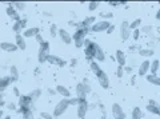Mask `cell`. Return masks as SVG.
Wrapping results in <instances>:
<instances>
[{
	"instance_id": "5b68a950",
	"label": "cell",
	"mask_w": 160,
	"mask_h": 119,
	"mask_svg": "<svg viewBox=\"0 0 160 119\" xmlns=\"http://www.w3.org/2000/svg\"><path fill=\"white\" fill-rule=\"evenodd\" d=\"M89 111V102L87 101V98L79 99V103L76 106V114L79 119H86V115Z\"/></svg>"
},
{
	"instance_id": "484cf974",
	"label": "cell",
	"mask_w": 160,
	"mask_h": 119,
	"mask_svg": "<svg viewBox=\"0 0 160 119\" xmlns=\"http://www.w3.org/2000/svg\"><path fill=\"white\" fill-rule=\"evenodd\" d=\"M89 68H91V71L95 76H98L100 72H102V67H100V64L96 62V60H92V62H89Z\"/></svg>"
},
{
	"instance_id": "836d02e7",
	"label": "cell",
	"mask_w": 160,
	"mask_h": 119,
	"mask_svg": "<svg viewBox=\"0 0 160 119\" xmlns=\"http://www.w3.org/2000/svg\"><path fill=\"white\" fill-rule=\"evenodd\" d=\"M87 7H88V11L95 12L100 7V2H88L87 3Z\"/></svg>"
},
{
	"instance_id": "680465c9",
	"label": "cell",
	"mask_w": 160,
	"mask_h": 119,
	"mask_svg": "<svg viewBox=\"0 0 160 119\" xmlns=\"http://www.w3.org/2000/svg\"><path fill=\"white\" fill-rule=\"evenodd\" d=\"M0 70H6V66H3L2 64V66H0Z\"/></svg>"
},
{
	"instance_id": "7bdbcfd3",
	"label": "cell",
	"mask_w": 160,
	"mask_h": 119,
	"mask_svg": "<svg viewBox=\"0 0 160 119\" xmlns=\"http://www.w3.org/2000/svg\"><path fill=\"white\" fill-rule=\"evenodd\" d=\"M128 48H129V51H131V52H138L139 49H140V48H139V46H138L136 43H135V44H132V46H129Z\"/></svg>"
},
{
	"instance_id": "8fae6325",
	"label": "cell",
	"mask_w": 160,
	"mask_h": 119,
	"mask_svg": "<svg viewBox=\"0 0 160 119\" xmlns=\"http://www.w3.org/2000/svg\"><path fill=\"white\" fill-rule=\"evenodd\" d=\"M115 62H116L118 66H120V67L127 66V55H126V52L122 51V49H116V51H115Z\"/></svg>"
},
{
	"instance_id": "9c48e42d",
	"label": "cell",
	"mask_w": 160,
	"mask_h": 119,
	"mask_svg": "<svg viewBox=\"0 0 160 119\" xmlns=\"http://www.w3.org/2000/svg\"><path fill=\"white\" fill-rule=\"evenodd\" d=\"M47 62L49 64H53V66H58V67H66L67 66V62L64 60L63 58L53 55V54H49L48 58H47Z\"/></svg>"
},
{
	"instance_id": "d6a6232c",
	"label": "cell",
	"mask_w": 160,
	"mask_h": 119,
	"mask_svg": "<svg viewBox=\"0 0 160 119\" xmlns=\"http://www.w3.org/2000/svg\"><path fill=\"white\" fill-rule=\"evenodd\" d=\"M146 108L149 114L152 115H159L160 114V110H159V106H151V105H146Z\"/></svg>"
},
{
	"instance_id": "11a10c76",
	"label": "cell",
	"mask_w": 160,
	"mask_h": 119,
	"mask_svg": "<svg viewBox=\"0 0 160 119\" xmlns=\"http://www.w3.org/2000/svg\"><path fill=\"white\" fill-rule=\"evenodd\" d=\"M43 15H44V16H52V13H51V12H48V11H44Z\"/></svg>"
},
{
	"instance_id": "ac0fdd59",
	"label": "cell",
	"mask_w": 160,
	"mask_h": 119,
	"mask_svg": "<svg viewBox=\"0 0 160 119\" xmlns=\"http://www.w3.org/2000/svg\"><path fill=\"white\" fill-rule=\"evenodd\" d=\"M15 46H16L18 49H20V51H26L27 42H26V39L22 36V34H16V35H15Z\"/></svg>"
},
{
	"instance_id": "f546056e",
	"label": "cell",
	"mask_w": 160,
	"mask_h": 119,
	"mask_svg": "<svg viewBox=\"0 0 160 119\" xmlns=\"http://www.w3.org/2000/svg\"><path fill=\"white\" fill-rule=\"evenodd\" d=\"M146 79L148 83L153 84V86H160V78L158 75H153V74H147Z\"/></svg>"
},
{
	"instance_id": "f5cc1de1",
	"label": "cell",
	"mask_w": 160,
	"mask_h": 119,
	"mask_svg": "<svg viewBox=\"0 0 160 119\" xmlns=\"http://www.w3.org/2000/svg\"><path fill=\"white\" fill-rule=\"evenodd\" d=\"M47 91L49 92V95H56V91H55V90H52V88H48Z\"/></svg>"
},
{
	"instance_id": "91938a15",
	"label": "cell",
	"mask_w": 160,
	"mask_h": 119,
	"mask_svg": "<svg viewBox=\"0 0 160 119\" xmlns=\"http://www.w3.org/2000/svg\"><path fill=\"white\" fill-rule=\"evenodd\" d=\"M48 119H55V118H53V116H52V115H51V116H49V118H48Z\"/></svg>"
},
{
	"instance_id": "f907efd6",
	"label": "cell",
	"mask_w": 160,
	"mask_h": 119,
	"mask_svg": "<svg viewBox=\"0 0 160 119\" xmlns=\"http://www.w3.org/2000/svg\"><path fill=\"white\" fill-rule=\"evenodd\" d=\"M108 6H111V7H119V2H108Z\"/></svg>"
},
{
	"instance_id": "f35d334b",
	"label": "cell",
	"mask_w": 160,
	"mask_h": 119,
	"mask_svg": "<svg viewBox=\"0 0 160 119\" xmlns=\"http://www.w3.org/2000/svg\"><path fill=\"white\" fill-rule=\"evenodd\" d=\"M22 119H35L33 110H29V111H27V112H23V114H22Z\"/></svg>"
},
{
	"instance_id": "4316f807",
	"label": "cell",
	"mask_w": 160,
	"mask_h": 119,
	"mask_svg": "<svg viewBox=\"0 0 160 119\" xmlns=\"http://www.w3.org/2000/svg\"><path fill=\"white\" fill-rule=\"evenodd\" d=\"M42 94H43V91L40 90V88H35V90H32L31 92H28L27 95L29 96V99H31V101L35 103L38 101V99H40V96H42Z\"/></svg>"
},
{
	"instance_id": "7dc6e473",
	"label": "cell",
	"mask_w": 160,
	"mask_h": 119,
	"mask_svg": "<svg viewBox=\"0 0 160 119\" xmlns=\"http://www.w3.org/2000/svg\"><path fill=\"white\" fill-rule=\"evenodd\" d=\"M6 107L8 108L9 111H15V110H16V106H15L13 103H8V105H6Z\"/></svg>"
},
{
	"instance_id": "cb8c5ba5",
	"label": "cell",
	"mask_w": 160,
	"mask_h": 119,
	"mask_svg": "<svg viewBox=\"0 0 160 119\" xmlns=\"http://www.w3.org/2000/svg\"><path fill=\"white\" fill-rule=\"evenodd\" d=\"M111 112H112V116L115 119V118H119L120 115H123L124 110H123L122 105H119V103H113L112 107H111Z\"/></svg>"
},
{
	"instance_id": "6da1fadb",
	"label": "cell",
	"mask_w": 160,
	"mask_h": 119,
	"mask_svg": "<svg viewBox=\"0 0 160 119\" xmlns=\"http://www.w3.org/2000/svg\"><path fill=\"white\" fill-rule=\"evenodd\" d=\"M89 34V28H86V27H78L75 28V32L72 36V42L75 43V47L76 48H83V42L84 39L87 38V35Z\"/></svg>"
},
{
	"instance_id": "e0dca14e",
	"label": "cell",
	"mask_w": 160,
	"mask_h": 119,
	"mask_svg": "<svg viewBox=\"0 0 160 119\" xmlns=\"http://www.w3.org/2000/svg\"><path fill=\"white\" fill-rule=\"evenodd\" d=\"M106 58L107 56H106V52H104V49L96 43V44H95V59H93V60H96L98 63H100V62L106 60Z\"/></svg>"
},
{
	"instance_id": "2e32d148",
	"label": "cell",
	"mask_w": 160,
	"mask_h": 119,
	"mask_svg": "<svg viewBox=\"0 0 160 119\" xmlns=\"http://www.w3.org/2000/svg\"><path fill=\"white\" fill-rule=\"evenodd\" d=\"M38 34H40V28L39 27H27L24 31L22 32V36L24 39H29V38H35L38 35Z\"/></svg>"
},
{
	"instance_id": "681fc988",
	"label": "cell",
	"mask_w": 160,
	"mask_h": 119,
	"mask_svg": "<svg viewBox=\"0 0 160 119\" xmlns=\"http://www.w3.org/2000/svg\"><path fill=\"white\" fill-rule=\"evenodd\" d=\"M136 78H138V75H132V78H131V84L132 86H136Z\"/></svg>"
},
{
	"instance_id": "52a82bcc",
	"label": "cell",
	"mask_w": 160,
	"mask_h": 119,
	"mask_svg": "<svg viewBox=\"0 0 160 119\" xmlns=\"http://www.w3.org/2000/svg\"><path fill=\"white\" fill-rule=\"evenodd\" d=\"M131 29H129V22L128 20H123L120 23L119 26V35H120V39L123 42H127L129 38H131Z\"/></svg>"
},
{
	"instance_id": "9f6ffc18",
	"label": "cell",
	"mask_w": 160,
	"mask_h": 119,
	"mask_svg": "<svg viewBox=\"0 0 160 119\" xmlns=\"http://www.w3.org/2000/svg\"><path fill=\"white\" fill-rule=\"evenodd\" d=\"M3 118H4V111L0 110V119H3Z\"/></svg>"
},
{
	"instance_id": "4dcf8cb0",
	"label": "cell",
	"mask_w": 160,
	"mask_h": 119,
	"mask_svg": "<svg viewBox=\"0 0 160 119\" xmlns=\"http://www.w3.org/2000/svg\"><path fill=\"white\" fill-rule=\"evenodd\" d=\"M131 119H143V111L140 107H133L131 111Z\"/></svg>"
},
{
	"instance_id": "ba28073f",
	"label": "cell",
	"mask_w": 160,
	"mask_h": 119,
	"mask_svg": "<svg viewBox=\"0 0 160 119\" xmlns=\"http://www.w3.org/2000/svg\"><path fill=\"white\" fill-rule=\"evenodd\" d=\"M27 24H28V19L27 18L19 19V20L13 22V24H12V31L15 34H22L24 29L27 28Z\"/></svg>"
},
{
	"instance_id": "ee69618b",
	"label": "cell",
	"mask_w": 160,
	"mask_h": 119,
	"mask_svg": "<svg viewBox=\"0 0 160 119\" xmlns=\"http://www.w3.org/2000/svg\"><path fill=\"white\" fill-rule=\"evenodd\" d=\"M123 71H124V74H132L133 68L129 67V66H124V67H123Z\"/></svg>"
},
{
	"instance_id": "ffe728a7",
	"label": "cell",
	"mask_w": 160,
	"mask_h": 119,
	"mask_svg": "<svg viewBox=\"0 0 160 119\" xmlns=\"http://www.w3.org/2000/svg\"><path fill=\"white\" fill-rule=\"evenodd\" d=\"M75 98H78V99L87 98V94H86V90H84L83 83H78L76 87H75Z\"/></svg>"
},
{
	"instance_id": "db71d44e",
	"label": "cell",
	"mask_w": 160,
	"mask_h": 119,
	"mask_svg": "<svg viewBox=\"0 0 160 119\" xmlns=\"http://www.w3.org/2000/svg\"><path fill=\"white\" fill-rule=\"evenodd\" d=\"M155 19H156V20H160V9H158V11H156V15H155Z\"/></svg>"
},
{
	"instance_id": "30bf717a",
	"label": "cell",
	"mask_w": 160,
	"mask_h": 119,
	"mask_svg": "<svg viewBox=\"0 0 160 119\" xmlns=\"http://www.w3.org/2000/svg\"><path fill=\"white\" fill-rule=\"evenodd\" d=\"M149 64H151V62H149V59H144V60L138 64V76H146L148 71H149Z\"/></svg>"
},
{
	"instance_id": "60d3db41",
	"label": "cell",
	"mask_w": 160,
	"mask_h": 119,
	"mask_svg": "<svg viewBox=\"0 0 160 119\" xmlns=\"http://www.w3.org/2000/svg\"><path fill=\"white\" fill-rule=\"evenodd\" d=\"M6 96H4V92H0V107L6 106Z\"/></svg>"
},
{
	"instance_id": "7a4b0ae2",
	"label": "cell",
	"mask_w": 160,
	"mask_h": 119,
	"mask_svg": "<svg viewBox=\"0 0 160 119\" xmlns=\"http://www.w3.org/2000/svg\"><path fill=\"white\" fill-rule=\"evenodd\" d=\"M69 99H66V98H62L60 101L55 105L53 107V114H52V116L53 118H59V116H62L64 115V114L67 112V110L69 108Z\"/></svg>"
},
{
	"instance_id": "f1b7e54d",
	"label": "cell",
	"mask_w": 160,
	"mask_h": 119,
	"mask_svg": "<svg viewBox=\"0 0 160 119\" xmlns=\"http://www.w3.org/2000/svg\"><path fill=\"white\" fill-rule=\"evenodd\" d=\"M140 29V32L142 34H146V35H153V32H155V27L152 26V24H146V26H142L139 28Z\"/></svg>"
},
{
	"instance_id": "603a6c76",
	"label": "cell",
	"mask_w": 160,
	"mask_h": 119,
	"mask_svg": "<svg viewBox=\"0 0 160 119\" xmlns=\"http://www.w3.org/2000/svg\"><path fill=\"white\" fill-rule=\"evenodd\" d=\"M8 76L11 78L12 83L19 80V79H20V72H19L18 66H11V67H9V74H8Z\"/></svg>"
},
{
	"instance_id": "d4e9b609",
	"label": "cell",
	"mask_w": 160,
	"mask_h": 119,
	"mask_svg": "<svg viewBox=\"0 0 160 119\" xmlns=\"http://www.w3.org/2000/svg\"><path fill=\"white\" fill-rule=\"evenodd\" d=\"M138 52H139V55L143 56L144 59H149L151 56L155 55V49L153 48H140Z\"/></svg>"
},
{
	"instance_id": "4fadbf2b",
	"label": "cell",
	"mask_w": 160,
	"mask_h": 119,
	"mask_svg": "<svg viewBox=\"0 0 160 119\" xmlns=\"http://www.w3.org/2000/svg\"><path fill=\"white\" fill-rule=\"evenodd\" d=\"M58 36L60 38V40H62L64 44H67V46L72 43V36H71V34H69L67 29L59 28V29H58Z\"/></svg>"
},
{
	"instance_id": "7c38bea8",
	"label": "cell",
	"mask_w": 160,
	"mask_h": 119,
	"mask_svg": "<svg viewBox=\"0 0 160 119\" xmlns=\"http://www.w3.org/2000/svg\"><path fill=\"white\" fill-rule=\"evenodd\" d=\"M96 79H98L99 84H100V87L104 88V90H108L109 86H111V84H109V78L107 75V72H104V70L96 76Z\"/></svg>"
},
{
	"instance_id": "c3c4849f",
	"label": "cell",
	"mask_w": 160,
	"mask_h": 119,
	"mask_svg": "<svg viewBox=\"0 0 160 119\" xmlns=\"http://www.w3.org/2000/svg\"><path fill=\"white\" fill-rule=\"evenodd\" d=\"M12 91H13V95L20 96V91H19V88H18V87H13V88H12Z\"/></svg>"
},
{
	"instance_id": "9a60e30c",
	"label": "cell",
	"mask_w": 160,
	"mask_h": 119,
	"mask_svg": "<svg viewBox=\"0 0 160 119\" xmlns=\"http://www.w3.org/2000/svg\"><path fill=\"white\" fill-rule=\"evenodd\" d=\"M6 13H7V16L11 18L13 22L19 20V19H22V18H20V13L16 11V9H15V7L12 6L11 3H8V6H7V8H6Z\"/></svg>"
},
{
	"instance_id": "94428289",
	"label": "cell",
	"mask_w": 160,
	"mask_h": 119,
	"mask_svg": "<svg viewBox=\"0 0 160 119\" xmlns=\"http://www.w3.org/2000/svg\"><path fill=\"white\" fill-rule=\"evenodd\" d=\"M100 119H102V118H100Z\"/></svg>"
},
{
	"instance_id": "816d5d0a",
	"label": "cell",
	"mask_w": 160,
	"mask_h": 119,
	"mask_svg": "<svg viewBox=\"0 0 160 119\" xmlns=\"http://www.w3.org/2000/svg\"><path fill=\"white\" fill-rule=\"evenodd\" d=\"M71 66H72V67L78 66V59H71Z\"/></svg>"
},
{
	"instance_id": "44dd1931",
	"label": "cell",
	"mask_w": 160,
	"mask_h": 119,
	"mask_svg": "<svg viewBox=\"0 0 160 119\" xmlns=\"http://www.w3.org/2000/svg\"><path fill=\"white\" fill-rule=\"evenodd\" d=\"M11 83H12V80H11V78H9L8 75L0 76V92H4V91H6L7 88L11 86Z\"/></svg>"
},
{
	"instance_id": "f6af8a7d",
	"label": "cell",
	"mask_w": 160,
	"mask_h": 119,
	"mask_svg": "<svg viewBox=\"0 0 160 119\" xmlns=\"http://www.w3.org/2000/svg\"><path fill=\"white\" fill-rule=\"evenodd\" d=\"M115 29H116V26H115V24H111V26L108 27V29H107L106 32L109 35V34H113V32H115Z\"/></svg>"
},
{
	"instance_id": "83f0119b",
	"label": "cell",
	"mask_w": 160,
	"mask_h": 119,
	"mask_svg": "<svg viewBox=\"0 0 160 119\" xmlns=\"http://www.w3.org/2000/svg\"><path fill=\"white\" fill-rule=\"evenodd\" d=\"M159 59H153V60H151V64H149V74H153V75H158V71H159Z\"/></svg>"
},
{
	"instance_id": "7402d4cb",
	"label": "cell",
	"mask_w": 160,
	"mask_h": 119,
	"mask_svg": "<svg viewBox=\"0 0 160 119\" xmlns=\"http://www.w3.org/2000/svg\"><path fill=\"white\" fill-rule=\"evenodd\" d=\"M96 23V16H93V15H91V16H87L86 19H83L82 22L79 23L80 27H86V28H91L92 24Z\"/></svg>"
},
{
	"instance_id": "1f68e13d",
	"label": "cell",
	"mask_w": 160,
	"mask_h": 119,
	"mask_svg": "<svg viewBox=\"0 0 160 119\" xmlns=\"http://www.w3.org/2000/svg\"><path fill=\"white\" fill-rule=\"evenodd\" d=\"M142 27V19L138 18V19H133L132 22H129V29L133 31V29H138Z\"/></svg>"
},
{
	"instance_id": "8d00e7d4",
	"label": "cell",
	"mask_w": 160,
	"mask_h": 119,
	"mask_svg": "<svg viewBox=\"0 0 160 119\" xmlns=\"http://www.w3.org/2000/svg\"><path fill=\"white\" fill-rule=\"evenodd\" d=\"M99 16L103 18V20H109V19L113 18V13L111 11H104V12H100Z\"/></svg>"
},
{
	"instance_id": "e575fe53",
	"label": "cell",
	"mask_w": 160,
	"mask_h": 119,
	"mask_svg": "<svg viewBox=\"0 0 160 119\" xmlns=\"http://www.w3.org/2000/svg\"><path fill=\"white\" fill-rule=\"evenodd\" d=\"M11 4L15 7V9H16L18 12H19V11H24V9H26V6H27L26 3H22V2H13V3H11Z\"/></svg>"
},
{
	"instance_id": "277c9868",
	"label": "cell",
	"mask_w": 160,
	"mask_h": 119,
	"mask_svg": "<svg viewBox=\"0 0 160 119\" xmlns=\"http://www.w3.org/2000/svg\"><path fill=\"white\" fill-rule=\"evenodd\" d=\"M18 107H19V112H27L29 110H33V102L29 99L28 95H20L19 101H18Z\"/></svg>"
},
{
	"instance_id": "d6986e66",
	"label": "cell",
	"mask_w": 160,
	"mask_h": 119,
	"mask_svg": "<svg viewBox=\"0 0 160 119\" xmlns=\"http://www.w3.org/2000/svg\"><path fill=\"white\" fill-rule=\"evenodd\" d=\"M0 48H2V51L4 52H16L19 51L18 47L15 46V43H11V42H2L0 43Z\"/></svg>"
},
{
	"instance_id": "3957f363",
	"label": "cell",
	"mask_w": 160,
	"mask_h": 119,
	"mask_svg": "<svg viewBox=\"0 0 160 119\" xmlns=\"http://www.w3.org/2000/svg\"><path fill=\"white\" fill-rule=\"evenodd\" d=\"M51 46H49V42L48 40H44L42 44H39V51H38V62L40 64L46 63L47 62V58L51 52Z\"/></svg>"
},
{
	"instance_id": "ab89813d",
	"label": "cell",
	"mask_w": 160,
	"mask_h": 119,
	"mask_svg": "<svg viewBox=\"0 0 160 119\" xmlns=\"http://www.w3.org/2000/svg\"><path fill=\"white\" fill-rule=\"evenodd\" d=\"M115 75L118 76V79H122L123 76H124V71H123V67H120V66H118V68H116V71H115Z\"/></svg>"
},
{
	"instance_id": "8992f818",
	"label": "cell",
	"mask_w": 160,
	"mask_h": 119,
	"mask_svg": "<svg viewBox=\"0 0 160 119\" xmlns=\"http://www.w3.org/2000/svg\"><path fill=\"white\" fill-rule=\"evenodd\" d=\"M111 24H112V23L109 22V20H96V23L92 24L91 28H89V32H93V34L106 32Z\"/></svg>"
},
{
	"instance_id": "5bb4252c",
	"label": "cell",
	"mask_w": 160,
	"mask_h": 119,
	"mask_svg": "<svg viewBox=\"0 0 160 119\" xmlns=\"http://www.w3.org/2000/svg\"><path fill=\"white\" fill-rule=\"evenodd\" d=\"M55 91H56V94H59L62 98H66V99H69L71 98V91H69V88L66 87L64 84H58L56 88H55Z\"/></svg>"
},
{
	"instance_id": "b9f144b4",
	"label": "cell",
	"mask_w": 160,
	"mask_h": 119,
	"mask_svg": "<svg viewBox=\"0 0 160 119\" xmlns=\"http://www.w3.org/2000/svg\"><path fill=\"white\" fill-rule=\"evenodd\" d=\"M33 39H35V40H36L39 44H42V43L44 42V38H43V35H42V32H40V34H38V35L35 36Z\"/></svg>"
},
{
	"instance_id": "6f0895ef",
	"label": "cell",
	"mask_w": 160,
	"mask_h": 119,
	"mask_svg": "<svg viewBox=\"0 0 160 119\" xmlns=\"http://www.w3.org/2000/svg\"><path fill=\"white\" fill-rule=\"evenodd\" d=\"M115 119H126V114H123V115H120L119 118H115Z\"/></svg>"
},
{
	"instance_id": "d590c367",
	"label": "cell",
	"mask_w": 160,
	"mask_h": 119,
	"mask_svg": "<svg viewBox=\"0 0 160 119\" xmlns=\"http://www.w3.org/2000/svg\"><path fill=\"white\" fill-rule=\"evenodd\" d=\"M58 29H59V27L56 26V24H51V27H49V36H51L52 39H55L58 36Z\"/></svg>"
},
{
	"instance_id": "bcb514c9",
	"label": "cell",
	"mask_w": 160,
	"mask_h": 119,
	"mask_svg": "<svg viewBox=\"0 0 160 119\" xmlns=\"http://www.w3.org/2000/svg\"><path fill=\"white\" fill-rule=\"evenodd\" d=\"M147 105H151V106H159V102L155 101V99H148Z\"/></svg>"
},
{
	"instance_id": "74e56055",
	"label": "cell",
	"mask_w": 160,
	"mask_h": 119,
	"mask_svg": "<svg viewBox=\"0 0 160 119\" xmlns=\"http://www.w3.org/2000/svg\"><path fill=\"white\" fill-rule=\"evenodd\" d=\"M140 35H142V32H140V29H139V28H138V29H133V31L131 32V36H132V39L135 40V43H136V42L139 40Z\"/></svg>"
}]
</instances>
